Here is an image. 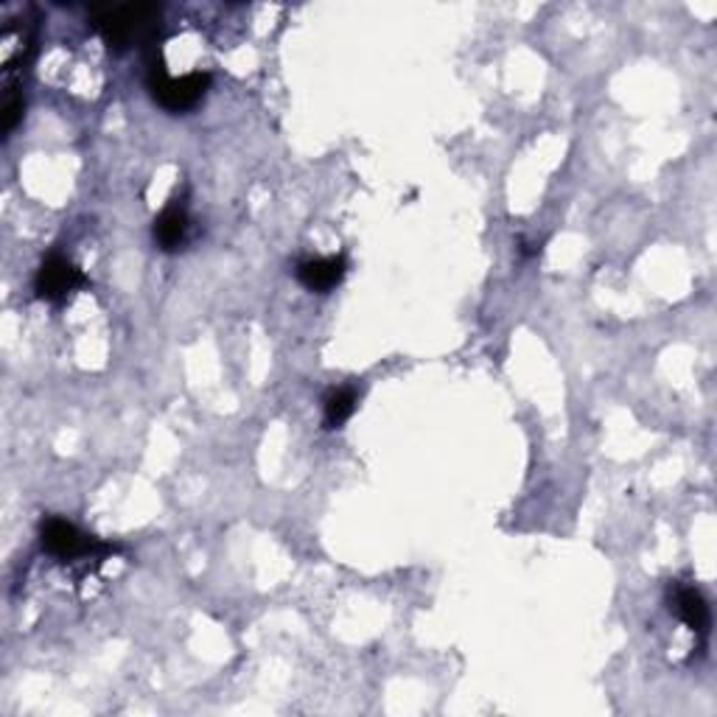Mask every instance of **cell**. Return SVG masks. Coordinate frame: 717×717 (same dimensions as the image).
Returning <instances> with one entry per match:
<instances>
[{
    "label": "cell",
    "instance_id": "obj_4",
    "mask_svg": "<svg viewBox=\"0 0 717 717\" xmlns=\"http://www.w3.org/2000/svg\"><path fill=\"white\" fill-rule=\"evenodd\" d=\"M78 287H85V275L76 264H71L62 255H51L42 262L37 272V281H34V289L42 301L59 303L65 301L68 294L76 292Z\"/></svg>",
    "mask_w": 717,
    "mask_h": 717
},
{
    "label": "cell",
    "instance_id": "obj_5",
    "mask_svg": "<svg viewBox=\"0 0 717 717\" xmlns=\"http://www.w3.org/2000/svg\"><path fill=\"white\" fill-rule=\"evenodd\" d=\"M670 611L706 640V633H709L712 625V613H709V603H706V597L698 592V588L681 586V583L670 586Z\"/></svg>",
    "mask_w": 717,
    "mask_h": 717
},
{
    "label": "cell",
    "instance_id": "obj_7",
    "mask_svg": "<svg viewBox=\"0 0 717 717\" xmlns=\"http://www.w3.org/2000/svg\"><path fill=\"white\" fill-rule=\"evenodd\" d=\"M185 235H189V214H185V208L171 205V208H166L163 214L157 216L155 242L160 244V250L171 253V250H177L185 242Z\"/></svg>",
    "mask_w": 717,
    "mask_h": 717
},
{
    "label": "cell",
    "instance_id": "obj_8",
    "mask_svg": "<svg viewBox=\"0 0 717 717\" xmlns=\"http://www.w3.org/2000/svg\"><path fill=\"white\" fill-rule=\"evenodd\" d=\"M326 406V426L328 429H340L348 417L356 410V390L353 387H340V390H331L323 401Z\"/></svg>",
    "mask_w": 717,
    "mask_h": 717
},
{
    "label": "cell",
    "instance_id": "obj_2",
    "mask_svg": "<svg viewBox=\"0 0 717 717\" xmlns=\"http://www.w3.org/2000/svg\"><path fill=\"white\" fill-rule=\"evenodd\" d=\"M146 68H149V71H146V87H149L151 98L169 112L194 110L210 87V73L203 71L171 78L169 73H166V65L160 57H149V65Z\"/></svg>",
    "mask_w": 717,
    "mask_h": 717
},
{
    "label": "cell",
    "instance_id": "obj_3",
    "mask_svg": "<svg viewBox=\"0 0 717 717\" xmlns=\"http://www.w3.org/2000/svg\"><path fill=\"white\" fill-rule=\"evenodd\" d=\"M39 538H42V547L48 549L57 558H65V561H73V558H87V555L105 552L101 542H96L93 535L82 533L76 524L65 522V519H46L42 527H39Z\"/></svg>",
    "mask_w": 717,
    "mask_h": 717
},
{
    "label": "cell",
    "instance_id": "obj_9",
    "mask_svg": "<svg viewBox=\"0 0 717 717\" xmlns=\"http://www.w3.org/2000/svg\"><path fill=\"white\" fill-rule=\"evenodd\" d=\"M20 116H23V98L9 96L7 107H3V135H9L17 126Z\"/></svg>",
    "mask_w": 717,
    "mask_h": 717
},
{
    "label": "cell",
    "instance_id": "obj_1",
    "mask_svg": "<svg viewBox=\"0 0 717 717\" xmlns=\"http://www.w3.org/2000/svg\"><path fill=\"white\" fill-rule=\"evenodd\" d=\"M98 34L105 37L110 51H126L141 42H151L160 28V7L155 3H130V7H107L93 14Z\"/></svg>",
    "mask_w": 717,
    "mask_h": 717
},
{
    "label": "cell",
    "instance_id": "obj_6",
    "mask_svg": "<svg viewBox=\"0 0 717 717\" xmlns=\"http://www.w3.org/2000/svg\"><path fill=\"white\" fill-rule=\"evenodd\" d=\"M345 278V262L342 258H312L297 267V281L308 289V292H331L333 287H340Z\"/></svg>",
    "mask_w": 717,
    "mask_h": 717
}]
</instances>
